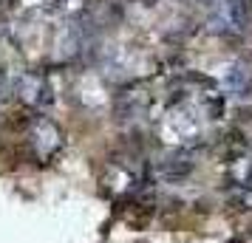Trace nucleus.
Listing matches in <instances>:
<instances>
[{"mask_svg": "<svg viewBox=\"0 0 252 243\" xmlns=\"http://www.w3.org/2000/svg\"><path fill=\"white\" fill-rule=\"evenodd\" d=\"M32 150H34V159L40 164H48L54 162L63 150V136H60V130L54 122H48V119H34V125H32Z\"/></svg>", "mask_w": 252, "mask_h": 243, "instance_id": "f257e3e1", "label": "nucleus"}, {"mask_svg": "<svg viewBox=\"0 0 252 243\" xmlns=\"http://www.w3.org/2000/svg\"><path fill=\"white\" fill-rule=\"evenodd\" d=\"M227 181L229 189H252V147L241 144L227 159Z\"/></svg>", "mask_w": 252, "mask_h": 243, "instance_id": "f03ea898", "label": "nucleus"}, {"mask_svg": "<svg viewBox=\"0 0 252 243\" xmlns=\"http://www.w3.org/2000/svg\"><path fill=\"white\" fill-rule=\"evenodd\" d=\"M193 156L187 150H176L170 156V159H164V162L159 164V170H156V178H161V181H170V184H176V181H184L187 175L193 173Z\"/></svg>", "mask_w": 252, "mask_h": 243, "instance_id": "7ed1b4c3", "label": "nucleus"}]
</instances>
